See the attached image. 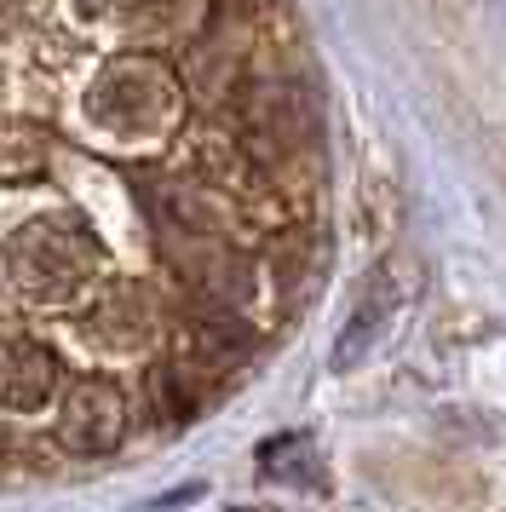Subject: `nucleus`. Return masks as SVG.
<instances>
[{
  "label": "nucleus",
  "mask_w": 506,
  "mask_h": 512,
  "mask_svg": "<svg viewBox=\"0 0 506 512\" xmlns=\"http://www.w3.org/2000/svg\"><path fill=\"white\" fill-rule=\"evenodd\" d=\"M391 311H397V282H391V271H374V282L363 288V300L351 305V317H345L340 340H334V351H328L334 374H351V369L368 357V351H374V340L386 334V317H391Z\"/></svg>",
  "instance_id": "obj_1"
},
{
  "label": "nucleus",
  "mask_w": 506,
  "mask_h": 512,
  "mask_svg": "<svg viewBox=\"0 0 506 512\" xmlns=\"http://www.w3.org/2000/svg\"><path fill=\"white\" fill-rule=\"evenodd\" d=\"M259 472L276 478V484H305V489H322V466H317V443L305 432H282L259 449Z\"/></svg>",
  "instance_id": "obj_2"
},
{
  "label": "nucleus",
  "mask_w": 506,
  "mask_h": 512,
  "mask_svg": "<svg viewBox=\"0 0 506 512\" xmlns=\"http://www.w3.org/2000/svg\"><path fill=\"white\" fill-rule=\"evenodd\" d=\"M253 133L282 144V150L311 133V116H299L294 87H259V93H253Z\"/></svg>",
  "instance_id": "obj_3"
},
{
  "label": "nucleus",
  "mask_w": 506,
  "mask_h": 512,
  "mask_svg": "<svg viewBox=\"0 0 506 512\" xmlns=\"http://www.w3.org/2000/svg\"><path fill=\"white\" fill-rule=\"evenodd\" d=\"M230 512H248V507H230Z\"/></svg>",
  "instance_id": "obj_4"
}]
</instances>
